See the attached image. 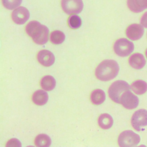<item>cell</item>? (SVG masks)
<instances>
[{"mask_svg":"<svg viewBox=\"0 0 147 147\" xmlns=\"http://www.w3.org/2000/svg\"><path fill=\"white\" fill-rule=\"evenodd\" d=\"M119 70L118 63L114 60H105L96 67L95 72L96 78L101 81H109L115 78Z\"/></svg>","mask_w":147,"mask_h":147,"instance_id":"6da1fadb","label":"cell"},{"mask_svg":"<svg viewBox=\"0 0 147 147\" xmlns=\"http://www.w3.org/2000/svg\"><path fill=\"white\" fill-rule=\"evenodd\" d=\"M25 31L37 44L43 45L48 41V28L37 21H30L25 27Z\"/></svg>","mask_w":147,"mask_h":147,"instance_id":"7a4b0ae2","label":"cell"},{"mask_svg":"<svg viewBox=\"0 0 147 147\" xmlns=\"http://www.w3.org/2000/svg\"><path fill=\"white\" fill-rule=\"evenodd\" d=\"M131 88L129 84L124 80H118L113 82L108 90L110 99L117 103H121L120 99L123 92Z\"/></svg>","mask_w":147,"mask_h":147,"instance_id":"3957f363","label":"cell"},{"mask_svg":"<svg viewBox=\"0 0 147 147\" xmlns=\"http://www.w3.org/2000/svg\"><path fill=\"white\" fill-rule=\"evenodd\" d=\"M140 142L138 134L130 130L122 131L118 138V143L121 147H132L137 146Z\"/></svg>","mask_w":147,"mask_h":147,"instance_id":"277c9868","label":"cell"},{"mask_svg":"<svg viewBox=\"0 0 147 147\" xmlns=\"http://www.w3.org/2000/svg\"><path fill=\"white\" fill-rule=\"evenodd\" d=\"M113 48L117 55L121 57H126L133 52L134 46L131 41L125 38H121L115 41Z\"/></svg>","mask_w":147,"mask_h":147,"instance_id":"5b68a950","label":"cell"},{"mask_svg":"<svg viewBox=\"0 0 147 147\" xmlns=\"http://www.w3.org/2000/svg\"><path fill=\"white\" fill-rule=\"evenodd\" d=\"M133 127L137 131H140L142 127L147 125V110L139 109L135 111L131 118Z\"/></svg>","mask_w":147,"mask_h":147,"instance_id":"8992f818","label":"cell"},{"mask_svg":"<svg viewBox=\"0 0 147 147\" xmlns=\"http://www.w3.org/2000/svg\"><path fill=\"white\" fill-rule=\"evenodd\" d=\"M61 6L67 14H78L83 10V3L82 0H61Z\"/></svg>","mask_w":147,"mask_h":147,"instance_id":"52a82bcc","label":"cell"},{"mask_svg":"<svg viewBox=\"0 0 147 147\" xmlns=\"http://www.w3.org/2000/svg\"><path fill=\"white\" fill-rule=\"evenodd\" d=\"M121 104L127 109H134L139 103L138 98L130 90H127L122 93L120 99Z\"/></svg>","mask_w":147,"mask_h":147,"instance_id":"ba28073f","label":"cell"},{"mask_svg":"<svg viewBox=\"0 0 147 147\" xmlns=\"http://www.w3.org/2000/svg\"><path fill=\"white\" fill-rule=\"evenodd\" d=\"M30 13L25 7L20 6L14 10L11 13L13 21L18 25L24 24L29 18Z\"/></svg>","mask_w":147,"mask_h":147,"instance_id":"9c48e42d","label":"cell"},{"mask_svg":"<svg viewBox=\"0 0 147 147\" xmlns=\"http://www.w3.org/2000/svg\"><path fill=\"white\" fill-rule=\"evenodd\" d=\"M144 33V26L141 24H133L126 29V35L131 40H137L141 38Z\"/></svg>","mask_w":147,"mask_h":147,"instance_id":"30bf717a","label":"cell"},{"mask_svg":"<svg viewBox=\"0 0 147 147\" xmlns=\"http://www.w3.org/2000/svg\"><path fill=\"white\" fill-rule=\"evenodd\" d=\"M38 61L45 67H49L53 64L55 62V56L53 53L48 50L40 51L37 55Z\"/></svg>","mask_w":147,"mask_h":147,"instance_id":"8fae6325","label":"cell"},{"mask_svg":"<svg viewBox=\"0 0 147 147\" xmlns=\"http://www.w3.org/2000/svg\"><path fill=\"white\" fill-rule=\"evenodd\" d=\"M129 64L132 68L140 69L145 66L146 60L142 54L136 52L132 54L129 58Z\"/></svg>","mask_w":147,"mask_h":147,"instance_id":"7c38bea8","label":"cell"},{"mask_svg":"<svg viewBox=\"0 0 147 147\" xmlns=\"http://www.w3.org/2000/svg\"><path fill=\"white\" fill-rule=\"evenodd\" d=\"M129 9L134 13H140L147 9V0H127Z\"/></svg>","mask_w":147,"mask_h":147,"instance_id":"4fadbf2b","label":"cell"},{"mask_svg":"<svg viewBox=\"0 0 147 147\" xmlns=\"http://www.w3.org/2000/svg\"><path fill=\"white\" fill-rule=\"evenodd\" d=\"M33 102L37 106H42L47 103L48 100V93L42 90L35 91L32 96Z\"/></svg>","mask_w":147,"mask_h":147,"instance_id":"5bb4252c","label":"cell"},{"mask_svg":"<svg viewBox=\"0 0 147 147\" xmlns=\"http://www.w3.org/2000/svg\"><path fill=\"white\" fill-rule=\"evenodd\" d=\"M105 92L101 89H95L91 92L90 100L91 102L95 105L102 104L105 100Z\"/></svg>","mask_w":147,"mask_h":147,"instance_id":"9a60e30c","label":"cell"},{"mask_svg":"<svg viewBox=\"0 0 147 147\" xmlns=\"http://www.w3.org/2000/svg\"><path fill=\"white\" fill-rule=\"evenodd\" d=\"M98 122L99 127L102 129H109L113 126V119L110 114L103 113L99 115Z\"/></svg>","mask_w":147,"mask_h":147,"instance_id":"2e32d148","label":"cell"},{"mask_svg":"<svg viewBox=\"0 0 147 147\" xmlns=\"http://www.w3.org/2000/svg\"><path fill=\"white\" fill-rule=\"evenodd\" d=\"M40 86L42 89L45 91H51L56 86L55 79L51 75H45L43 76L40 80Z\"/></svg>","mask_w":147,"mask_h":147,"instance_id":"e0dca14e","label":"cell"},{"mask_svg":"<svg viewBox=\"0 0 147 147\" xmlns=\"http://www.w3.org/2000/svg\"><path fill=\"white\" fill-rule=\"evenodd\" d=\"M131 89L137 95H142L147 91V83L142 80H136L131 84Z\"/></svg>","mask_w":147,"mask_h":147,"instance_id":"ac0fdd59","label":"cell"},{"mask_svg":"<svg viewBox=\"0 0 147 147\" xmlns=\"http://www.w3.org/2000/svg\"><path fill=\"white\" fill-rule=\"evenodd\" d=\"M34 144L38 147H48L51 144V139L45 134H40L35 138Z\"/></svg>","mask_w":147,"mask_h":147,"instance_id":"d6986e66","label":"cell"},{"mask_svg":"<svg viewBox=\"0 0 147 147\" xmlns=\"http://www.w3.org/2000/svg\"><path fill=\"white\" fill-rule=\"evenodd\" d=\"M64 33L60 30H54L50 34V41L53 44H60L63 42L65 40Z\"/></svg>","mask_w":147,"mask_h":147,"instance_id":"ffe728a7","label":"cell"},{"mask_svg":"<svg viewBox=\"0 0 147 147\" xmlns=\"http://www.w3.org/2000/svg\"><path fill=\"white\" fill-rule=\"evenodd\" d=\"M68 25L71 29H78L82 25V20L77 15H72L68 19Z\"/></svg>","mask_w":147,"mask_h":147,"instance_id":"44dd1931","label":"cell"},{"mask_svg":"<svg viewBox=\"0 0 147 147\" xmlns=\"http://www.w3.org/2000/svg\"><path fill=\"white\" fill-rule=\"evenodd\" d=\"M22 0H2L3 6L9 10H13L18 7Z\"/></svg>","mask_w":147,"mask_h":147,"instance_id":"7402d4cb","label":"cell"},{"mask_svg":"<svg viewBox=\"0 0 147 147\" xmlns=\"http://www.w3.org/2000/svg\"><path fill=\"white\" fill-rule=\"evenodd\" d=\"M6 147H8V146L21 147V144L20 141L18 139L11 138V139L7 141V144H6Z\"/></svg>","mask_w":147,"mask_h":147,"instance_id":"603a6c76","label":"cell"},{"mask_svg":"<svg viewBox=\"0 0 147 147\" xmlns=\"http://www.w3.org/2000/svg\"><path fill=\"white\" fill-rule=\"evenodd\" d=\"M140 23L144 27L147 28V11L142 15L140 18Z\"/></svg>","mask_w":147,"mask_h":147,"instance_id":"cb8c5ba5","label":"cell"},{"mask_svg":"<svg viewBox=\"0 0 147 147\" xmlns=\"http://www.w3.org/2000/svg\"><path fill=\"white\" fill-rule=\"evenodd\" d=\"M145 55H146V57L147 59V48L146 49V51H145Z\"/></svg>","mask_w":147,"mask_h":147,"instance_id":"d4e9b609","label":"cell"}]
</instances>
